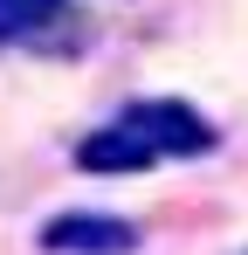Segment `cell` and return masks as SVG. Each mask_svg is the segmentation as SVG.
I'll return each instance as SVG.
<instances>
[{"mask_svg": "<svg viewBox=\"0 0 248 255\" xmlns=\"http://www.w3.org/2000/svg\"><path fill=\"white\" fill-rule=\"evenodd\" d=\"M124 125L145 131V138L159 145V159H207V152L221 145V131L207 125L193 104H179V97H145V104H131Z\"/></svg>", "mask_w": 248, "mask_h": 255, "instance_id": "1", "label": "cell"}, {"mask_svg": "<svg viewBox=\"0 0 248 255\" xmlns=\"http://www.w3.org/2000/svg\"><path fill=\"white\" fill-rule=\"evenodd\" d=\"M138 228L118 214H55L41 221V255H138Z\"/></svg>", "mask_w": 248, "mask_h": 255, "instance_id": "2", "label": "cell"}, {"mask_svg": "<svg viewBox=\"0 0 248 255\" xmlns=\"http://www.w3.org/2000/svg\"><path fill=\"white\" fill-rule=\"evenodd\" d=\"M76 166H83V172H145V166H159V145L118 118V125L76 138Z\"/></svg>", "mask_w": 248, "mask_h": 255, "instance_id": "3", "label": "cell"}, {"mask_svg": "<svg viewBox=\"0 0 248 255\" xmlns=\"http://www.w3.org/2000/svg\"><path fill=\"white\" fill-rule=\"evenodd\" d=\"M62 7H69V0H0V42L35 35V28H48V21H62Z\"/></svg>", "mask_w": 248, "mask_h": 255, "instance_id": "4", "label": "cell"}]
</instances>
